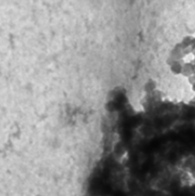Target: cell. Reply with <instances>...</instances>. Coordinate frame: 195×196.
<instances>
[{"label":"cell","instance_id":"obj_1","mask_svg":"<svg viewBox=\"0 0 195 196\" xmlns=\"http://www.w3.org/2000/svg\"><path fill=\"white\" fill-rule=\"evenodd\" d=\"M195 71V67L194 65L192 64H185L182 67V73L183 75H185L186 76H193V73H194Z\"/></svg>","mask_w":195,"mask_h":196},{"label":"cell","instance_id":"obj_2","mask_svg":"<svg viewBox=\"0 0 195 196\" xmlns=\"http://www.w3.org/2000/svg\"><path fill=\"white\" fill-rule=\"evenodd\" d=\"M193 76H195V71H194V73H193Z\"/></svg>","mask_w":195,"mask_h":196}]
</instances>
